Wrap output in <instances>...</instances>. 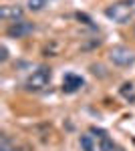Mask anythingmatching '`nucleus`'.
<instances>
[{"mask_svg": "<svg viewBox=\"0 0 135 151\" xmlns=\"http://www.w3.org/2000/svg\"><path fill=\"white\" fill-rule=\"evenodd\" d=\"M105 16L111 18L113 22H117V24H125V22H129L131 16H133V4L127 2V0L113 2L111 6L105 8Z\"/></svg>", "mask_w": 135, "mask_h": 151, "instance_id": "f257e3e1", "label": "nucleus"}, {"mask_svg": "<svg viewBox=\"0 0 135 151\" xmlns=\"http://www.w3.org/2000/svg\"><path fill=\"white\" fill-rule=\"evenodd\" d=\"M53 79V73L48 67H38L36 70H32V75L26 79V89L30 91H43L45 87H48V83Z\"/></svg>", "mask_w": 135, "mask_h": 151, "instance_id": "f03ea898", "label": "nucleus"}, {"mask_svg": "<svg viewBox=\"0 0 135 151\" xmlns=\"http://www.w3.org/2000/svg\"><path fill=\"white\" fill-rule=\"evenodd\" d=\"M109 58L117 67H129L135 63V52L127 47H113L109 50Z\"/></svg>", "mask_w": 135, "mask_h": 151, "instance_id": "7ed1b4c3", "label": "nucleus"}, {"mask_svg": "<svg viewBox=\"0 0 135 151\" xmlns=\"http://www.w3.org/2000/svg\"><path fill=\"white\" fill-rule=\"evenodd\" d=\"M34 30V24L32 22H26V20H18V22H12L8 26V36H14V38H22V36L30 35Z\"/></svg>", "mask_w": 135, "mask_h": 151, "instance_id": "20e7f679", "label": "nucleus"}, {"mask_svg": "<svg viewBox=\"0 0 135 151\" xmlns=\"http://www.w3.org/2000/svg\"><path fill=\"white\" fill-rule=\"evenodd\" d=\"M91 135L95 137L97 141V145H99V149L101 151H113V139L107 135V131H103V129H97V127H91Z\"/></svg>", "mask_w": 135, "mask_h": 151, "instance_id": "39448f33", "label": "nucleus"}, {"mask_svg": "<svg viewBox=\"0 0 135 151\" xmlns=\"http://www.w3.org/2000/svg\"><path fill=\"white\" fill-rule=\"evenodd\" d=\"M83 85H85L83 77L75 75V73H69V75H65V79H63V91L65 93H77Z\"/></svg>", "mask_w": 135, "mask_h": 151, "instance_id": "423d86ee", "label": "nucleus"}, {"mask_svg": "<svg viewBox=\"0 0 135 151\" xmlns=\"http://www.w3.org/2000/svg\"><path fill=\"white\" fill-rule=\"evenodd\" d=\"M0 18H4V20H20L22 18V8L20 6H16V4H6V6H2L0 8Z\"/></svg>", "mask_w": 135, "mask_h": 151, "instance_id": "0eeeda50", "label": "nucleus"}, {"mask_svg": "<svg viewBox=\"0 0 135 151\" xmlns=\"http://www.w3.org/2000/svg\"><path fill=\"white\" fill-rule=\"evenodd\" d=\"M81 147L85 151H101L93 135H83V137H81Z\"/></svg>", "mask_w": 135, "mask_h": 151, "instance_id": "6e6552de", "label": "nucleus"}, {"mask_svg": "<svg viewBox=\"0 0 135 151\" xmlns=\"http://www.w3.org/2000/svg\"><path fill=\"white\" fill-rule=\"evenodd\" d=\"M0 151H20L18 145L8 137V135H2V141H0Z\"/></svg>", "mask_w": 135, "mask_h": 151, "instance_id": "1a4fd4ad", "label": "nucleus"}, {"mask_svg": "<svg viewBox=\"0 0 135 151\" xmlns=\"http://www.w3.org/2000/svg\"><path fill=\"white\" fill-rule=\"evenodd\" d=\"M121 95H123L127 101H131V103H133V101H135L133 85H131V83H123V85H121Z\"/></svg>", "mask_w": 135, "mask_h": 151, "instance_id": "9d476101", "label": "nucleus"}, {"mask_svg": "<svg viewBox=\"0 0 135 151\" xmlns=\"http://www.w3.org/2000/svg\"><path fill=\"white\" fill-rule=\"evenodd\" d=\"M45 4H46V0H28V8L34 10V12L43 10V8H45Z\"/></svg>", "mask_w": 135, "mask_h": 151, "instance_id": "9b49d317", "label": "nucleus"}, {"mask_svg": "<svg viewBox=\"0 0 135 151\" xmlns=\"http://www.w3.org/2000/svg\"><path fill=\"white\" fill-rule=\"evenodd\" d=\"M0 52H2V55H0V58H2V60H6V58H8V50H6V47L0 48Z\"/></svg>", "mask_w": 135, "mask_h": 151, "instance_id": "f8f14e48", "label": "nucleus"}]
</instances>
